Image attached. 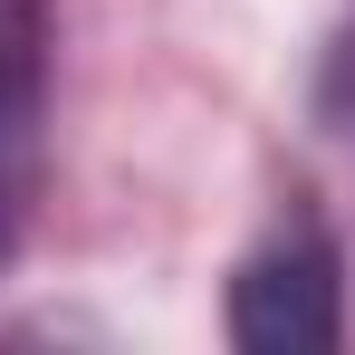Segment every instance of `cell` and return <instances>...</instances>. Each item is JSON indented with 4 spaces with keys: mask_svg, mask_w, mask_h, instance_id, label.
I'll use <instances>...</instances> for the list:
<instances>
[{
    "mask_svg": "<svg viewBox=\"0 0 355 355\" xmlns=\"http://www.w3.org/2000/svg\"><path fill=\"white\" fill-rule=\"evenodd\" d=\"M49 87V0H0V125H39Z\"/></svg>",
    "mask_w": 355,
    "mask_h": 355,
    "instance_id": "cell-2",
    "label": "cell"
},
{
    "mask_svg": "<svg viewBox=\"0 0 355 355\" xmlns=\"http://www.w3.org/2000/svg\"><path fill=\"white\" fill-rule=\"evenodd\" d=\"M0 144H19V125H0ZM19 192H29V182H19V164L0 154V250H10V231H19Z\"/></svg>",
    "mask_w": 355,
    "mask_h": 355,
    "instance_id": "cell-3",
    "label": "cell"
},
{
    "mask_svg": "<svg viewBox=\"0 0 355 355\" xmlns=\"http://www.w3.org/2000/svg\"><path fill=\"white\" fill-rule=\"evenodd\" d=\"M346 336V259L317 221L259 240L231 279V346L250 355H327Z\"/></svg>",
    "mask_w": 355,
    "mask_h": 355,
    "instance_id": "cell-1",
    "label": "cell"
},
{
    "mask_svg": "<svg viewBox=\"0 0 355 355\" xmlns=\"http://www.w3.org/2000/svg\"><path fill=\"white\" fill-rule=\"evenodd\" d=\"M327 116H355V39L336 49V67H327Z\"/></svg>",
    "mask_w": 355,
    "mask_h": 355,
    "instance_id": "cell-4",
    "label": "cell"
}]
</instances>
